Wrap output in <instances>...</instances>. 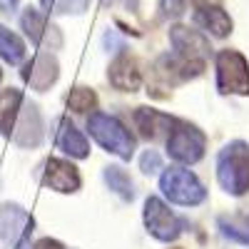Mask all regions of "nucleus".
<instances>
[{
    "mask_svg": "<svg viewBox=\"0 0 249 249\" xmlns=\"http://www.w3.org/2000/svg\"><path fill=\"white\" fill-rule=\"evenodd\" d=\"M217 179L224 192L234 197L249 192V144L242 140L230 142L217 155Z\"/></svg>",
    "mask_w": 249,
    "mask_h": 249,
    "instance_id": "obj_1",
    "label": "nucleus"
},
{
    "mask_svg": "<svg viewBox=\"0 0 249 249\" xmlns=\"http://www.w3.org/2000/svg\"><path fill=\"white\" fill-rule=\"evenodd\" d=\"M88 130L100 147H105L107 152L117 155L120 160H130L135 155L137 142L117 117L105 115V112H92L88 117Z\"/></svg>",
    "mask_w": 249,
    "mask_h": 249,
    "instance_id": "obj_2",
    "label": "nucleus"
},
{
    "mask_svg": "<svg viewBox=\"0 0 249 249\" xmlns=\"http://www.w3.org/2000/svg\"><path fill=\"white\" fill-rule=\"evenodd\" d=\"M160 190L170 202L182 204V207H195V204H202L207 199V190L199 182V177L184 167L164 170L160 177Z\"/></svg>",
    "mask_w": 249,
    "mask_h": 249,
    "instance_id": "obj_3",
    "label": "nucleus"
},
{
    "mask_svg": "<svg viewBox=\"0 0 249 249\" xmlns=\"http://www.w3.org/2000/svg\"><path fill=\"white\" fill-rule=\"evenodd\" d=\"M204 147H207V137L199 127L184 120H175L172 130L167 135V155L175 162L195 164L204 157Z\"/></svg>",
    "mask_w": 249,
    "mask_h": 249,
    "instance_id": "obj_4",
    "label": "nucleus"
},
{
    "mask_svg": "<svg viewBox=\"0 0 249 249\" xmlns=\"http://www.w3.org/2000/svg\"><path fill=\"white\" fill-rule=\"evenodd\" d=\"M142 217H144V227H147V232L155 239H160V242H175L187 230V219L175 214L160 197H147V199H144Z\"/></svg>",
    "mask_w": 249,
    "mask_h": 249,
    "instance_id": "obj_5",
    "label": "nucleus"
},
{
    "mask_svg": "<svg viewBox=\"0 0 249 249\" xmlns=\"http://www.w3.org/2000/svg\"><path fill=\"white\" fill-rule=\"evenodd\" d=\"M217 88L224 95H249V62L242 53H217Z\"/></svg>",
    "mask_w": 249,
    "mask_h": 249,
    "instance_id": "obj_6",
    "label": "nucleus"
},
{
    "mask_svg": "<svg viewBox=\"0 0 249 249\" xmlns=\"http://www.w3.org/2000/svg\"><path fill=\"white\" fill-rule=\"evenodd\" d=\"M33 232V217L18 204L0 207V239L13 249H28V237Z\"/></svg>",
    "mask_w": 249,
    "mask_h": 249,
    "instance_id": "obj_7",
    "label": "nucleus"
},
{
    "mask_svg": "<svg viewBox=\"0 0 249 249\" xmlns=\"http://www.w3.org/2000/svg\"><path fill=\"white\" fill-rule=\"evenodd\" d=\"M20 23H23V30L30 37V43H35L37 48H45L50 53V50H55V48L62 45V35L48 20V13H40L35 8H25L23 18H20Z\"/></svg>",
    "mask_w": 249,
    "mask_h": 249,
    "instance_id": "obj_8",
    "label": "nucleus"
},
{
    "mask_svg": "<svg viewBox=\"0 0 249 249\" xmlns=\"http://www.w3.org/2000/svg\"><path fill=\"white\" fill-rule=\"evenodd\" d=\"M170 43L175 53L184 60H195V62H207L210 57V40H207L199 30H190L184 25H175L170 30Z\"/></svg>",
    "mask_w": 249,
    "mask_h": 249,
    "instance_id": "obj_9",
    "label": "nucleus"
},
{
    "mask_svg": "<svg viewBox=\"0 0 249 249\" xmlns=\"http://www.w3.org/2000/svg\"><path fill=\"white\" fill-rule=\"evenodd\" d=\"M43 182L55 192H75L80 190V172L75 164H70L68 160H57V157H50L45 162V172H43Z\"/></svg>",
    "mask_w": 249,
    "mask_h": 249,
    "instance_id": "obj_10",
    "label": "nucleus"
},
{
    "mask_svg": "<svg viewBox=\"0 0 249 249\" xmlns=\"http://www.w3.org/2000/svg\"><path fill=\"white\" fill-rule=\"evenodd\" d=\"M57 75H60L57 60L50 53H37L30 62H25V68H23V80L33 90H48L57 80Z\"/></svg>",
    "mask_w": 249,
    "mask_h": 249,
    "instance_id": "obj_11",
    "label": "nucleus"
},
{
    "mask_svg": "<svg viewBox=\"0 0 249 249\" xmlns=\"http://www.w3.org/2000/svg\"><path fill=\"white\" fill-rule=\"evenodd\" d=\"M55 144L57 150H62L65 155L75 157V160H85L90 155V142L85 140L75 124L70 122V117H60L57 120V130H55Z\"/></svg>",
    "mask_w": 249,
    "mask_h": 249,
    "instance_id": "obj_12",
    "label": "nucleus"
},
{
    "mask_svg": "<svg viewBox=\"0 0 249 249\" xmlns=\"http://www.w3.org/2000/svg\"><path fill=\"white\" fill-rule=\"evenodd\" d=\"M13 140L23 147H35L43 140V120H40V112L35 105H25L23 102V110H20V117L15 122V130H13Z\"/></svg>",
    "mask_w": 249,
    "mask_h": 249,
    "instance_id": "obj_13",
    "label": "nucleus"
},
{
    "mask_svg": "<svg viewBox=\"0 0 249 249\" xmlns=\"http://www.w3.org/2000/svg\"><path fill=\"white\" fill-rule=\"evenodd\" d=\"M135 124L144 137H150V140L164 137L167 140L172 124H175V117L164 115L160 110H152V107H137L135 110Z\"/></svg>",
    "mask_w": 249,
    "mask_h": 249,
    "instance_id": "obj_14",
    "label": "nucleus"
},
{
    "mask_svg": "<svg viewBox=\"0 0 249 249\" xmlns=\"http://www.w3.org/2000/svg\"><path fill=\"white\" fill-rule=\"evenodd\" d=\"M110 82L117 90L135 92L142 85V72L137 68V60L130 57V55H120L110 65Z\"/></svg>",
    "mask_w": 249,
    "mask_h": 249,
    "instance_id": "obj_15",
    "label": "nucleus"
},
{
    "mask_svg": "<svg viewBox=\"0 0 249 249\" xmlns=\"http://www.w3.org/2000/svg\"><path fill=\"white\" fill-rule=\"evenodd\" d=\"M23 92L8 88V90H0V135H13L15 130V122L20 117V110H23Z\"/></svg>",
    "mask_w": 249,
    "mask_h": 249,
    "instance_id": "obj_16",
    "label": "nucleus"
},
{
    "mask_svg": "<svg viewBox=\"0 0 249 249\" xmlns=\"http://www.w3.org/2000/svg\"><path fill=\"white\" fill-rule=\"evenodd\" d=\"M197 25L207 33H212L214 37H227L232 33V18L227 15L219 5H210V8H199L195 13Z\"/></svg>",
    "mask_w": 249,
    "mask_h": 249,
    "instance_id": "obj_17",
    "label": "nucleus"
},
{
    "mask_svg": "<svg viewBox=\"0 0 249 249\" xmlns=\"http://www.w3.org/2000/svg\"><path fill=\"white\" fill-rule=\"evenodd\" d=\"M25 55H28V50H25L23 37L18 33H13L10 28L0 25V57L5 62H10V65H18V62L25 60Z\"/></svg>",
    "mask_w": 249,
    "mask_h": 249,
    "instance_id": "obj_18",
    "label": "nucleus"
},
{
    "mask_svg": "<svg viewBox=\"0 0 249 249\" xmlns=\"http://www.w3.org/2000/svg\"><path fill=\"white\" fill-rule=\"evenodd\" d=\"M105 182L110 184V190L115 192V195H120L122 199H132L135 197V184H132V179H130V175L124 172L122 167H105Z\"/></svg>",
    "mask_w": 249,
    "mask_h": 249,
    "instance_id": "obj_19",
    "label": "nucleus"
},
{
    "mask_svg": "<svg viewBox=\"0 0 249 249\" xmlns=\"http://www.w3.org/2000/svg\"><path fill=\"white\" fill-rule=\"evenodd\" d=\"M95 105H97V97L88 88H75L68 97V107L72 112H90V110H95Z\"/></svg>",
    "mask_w": 249,
    "mask_h": 249,
    "instance_id": "obj_20",
    "label": "nucleus"
},
{
    "mask_svg": "<svg viewBox=\"0 0 249 249\" xmlns=\"http://www.w3.org/2000/svg\"><path fill=\"white\" fill-rule=\"evenodd\" d=\"M219 227H222V234L224 237H230L234 242H242V244H249V224L237 222V219L219 217Z\"/></svg>",
    "mask_w": 249,
    "mask_h": 249,
    "instance_id": "obj_21",
    "label": "nucleus"
},
{
    "mask_svg": "<svg viewBox=\"0 0 249 249\" xmlns=\"http://www.w3.org/2000/svg\"><path fill=\"white\" fill-rule=\"evenodd\" d=\"M45 13H82L88 0H40Z\"/></svg>",
    "mask_w": 249,
    "mask_h": 249,
    "instance_id": "obj_22",
    "label": "nucleus"
},
{
    "mask_svg": "<svg viewBox=\"0 0 249 249\" xmlns=\"http://www.w3.org/2000/svg\"><path fill=\"white\" fill-rule=\"evenodd\" d=\"M184 8H187L184 0H160V10L164 18H179L184 15Z\"/></svg>",
    "mask_w": 249,
    "mask_h": 249,
    "instance_id": "obj_23",
    "label": "nucleus"
},
{
    "mask_svg": "<svg viewBox=\"0 0 249 249\" xmlns=\"http://www.w3.org/2000/svg\"><path fill=\"white\" fill-rule=\"evenodd\" d=\"M140 167H142V172L152 175V172L162 170V160H160V155L155 150H147V152L142 155V160H140Z\"/></svg>",
    "mask_w": 249,
    "mask_h": 249,
    "instance_id": "obj_24",
    "label": "nucleus"
},
{
    "mask_svg": "<svg viewBox=\"0 0 249 249\" xmlns=\"http://www.w3.org/2000/svg\"><path fill=\"white\" fill-rule=\"evenodd\" d=\"M33 249H65V247H62L57 239H50V237H45V239H40Z\"/></svg>",
    "mask_w": 249,
    "mask_h": 249,
    "instance_id": "obj_25",
    "label": "nucleus"
},
{
    "mask_svg": "<svg viewBox=\"0 0 249 249\" xmlns=\"http://www.w3.org/2000/svg\"><path fill=\"white\" fill-rule=\"evenodd\" d=\"M197 8H210V5H219V0H192Z\"/></svg>",
    "mask_w": 249,
    "mask_h": 249,
    "instance_id": "obj_26",
    "label": "nucleus"
},
{
    "mask_svg": "<svg viewBox=\"0 0 249 249\" xmlns=\"http://www.w3.org/2000/svg\"><path fill=\"white\" fill-rule=\"evenodd\" d=\"M15 5V0H0V10H10Z\"/></svg>",
    "mask_w": 249,
    "mask_h": 249,
    "instance_id": "obj_27",
    "label": "nucleus"
},
{
    "mask_svg": "<svg viewBox=\"0 0 249 249\" xmlns=\"http://www.w3.org/2000/svg\"><path fill=\"white\" fill-rule=\"evenodd\" d=\"M0 77H3V72H0Z\"/></svg>",
    "mask_w": 249,
    "mask_h": 249,
    "instance_id": "obj_28",
    "label": "nucleus"
},
{
    "mask_svg": "<svg viewBox=\"0 0 249 249\" xmlns=\"http://www.w3.org/2000/svg\"><path fill=\"white\" fill-rule=\"evenodd\" d=\"M175 249H177V247H175Z\"/></svg>",
    "mask_w": 249,
    "mask_h": 249,
    "instance_id": "obj_29",
    "label": "nucleus"
}]
</instances>
